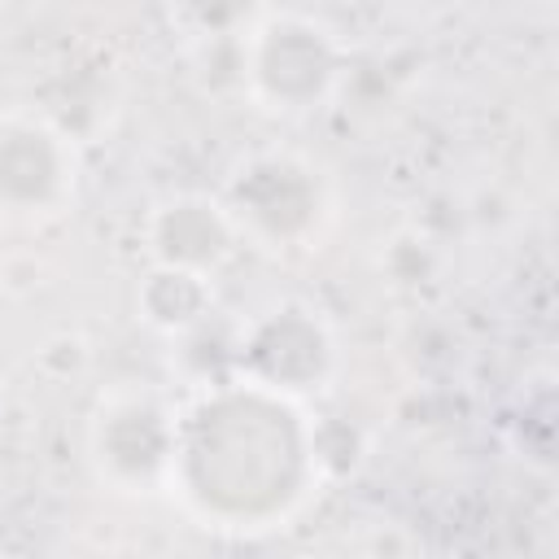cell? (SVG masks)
<instances>
[{"label":"cell","mask_w":559,"mask_h":559,"mask_svg":"<svg viewBox=\"0 0 559 559\" xmlns=\"http://www.w3.org/2000/svg\"><path fill=\"white\" fill-rule=\"evenodd\" d=\"M323 454L306 402L223 376L179 406L170 489L214 533L284 528L319 485Z\"/></svg>","instance_id":"obj_1"},{"label":"cell","mask_w":559,"mask_h":559,"mask_svg":"<svg viewBox=\"0 0 559 559\" xmlns=\"http://www.w3.org/2000/svg\"><path fill=\"white\" fill-rule=\"evenodd\" d=\"M79 144L48 109L13 105L0 114V218L39 227L79 197Z\"/></svg>","instance_id":"obj_6"},{"label":"cell","mask_w":559,"mask_h":559,"mask_svg":"<svg viewBox=\"0 0 559 559\" xmlns=\"http://www.w3.org/2000/svg\"><path fill=\"white\" fill-rule=\"evenodd\" d=\"M341 345L332 323L306 301H275L258 310L231 349V376L271 389L293 402H310L332 389Z\"/></svg>","instance_id":"obj_5"},{"label":"cell","mask_w":559,"mask_h":559,"mask_svg":"<svg viewBox=\"0 0 559 559\" xmlns=\"http://www.w3.org/2000/svg\"><path fill=\"white\" fill-rule=\"evenodd\" d=\"M240 236L218 201V192H170L144 214V253L153 266L192 271L201 280H218L236 258Z\"/></svg>","instance_id":"obj_7"},{"label":"cell","mask_w":559,"mask_h":559,"mask_svg":"<svg viewBox=\"0 0 559 559\" xmlns=\"http://www.w3.org/2000/svg\"><path fill=\"white\" fill-rule=\"evenodd\" d=\"M349 70L345 39L314 13L262 9L236 39V83L271 118H310L328 109Z\"/></svg>","instance_id":"obj_2"},{"label":"cell","mask_w":559,"mask_h":559,"mask_svg":"<svg viewBox=\"0 0 559 559\" xmlns=\"http://www.w3.org/2000/svg\"><path fill=\"white\" fill-rule=\"evenodd\" d=\"M214 310V280H201L192 271L153 266L135 284V314L162 332V336H188L197 332Z\"/></svg>","instance_id":"obj_8"},{"label":"cell","mask_w":559,"mask_h":559,"mask_svg":"<svg viewBox=\"0 0 559 559\" xmlns=\"http://www.w3.org/2000/svg\"><path fill=\"white\" fill-rule=\"evenodd\" d=\"M0 4H4V0H0Z\"/></svg>","instance_id":"obj_10"},{"label":"cell","mask_w":559,"mask_h":559,"mask_svg":"<svg viewBox=\"0 0 559 559\" xmlns=\"http://www.w3.org/2000/svg\"><path fill=\"white\" fill-rule=\"evenodd\" d=\"M179 406L148 384H114L87 419V463L114 493L153 498L170 489Z\"/></svg>","instance_id":"obj_4"},{"label":"cell","mask_w":559,"mask_h":559,"mask_svg":"<svg viewBox=\"0 0 559 559\" xmlns=\"http://www.w3.org/2000/svg\"><path fill=\"white\" fill-rule=\"evenodd\" d=\"M262 0H166V17L188 48L236 44L262 17Z\"/></svg>","instance_id":"obj_9"},{"label":"cell","mask_w":559,"mask_h":559,"mask_svg":"<svg viewBox=\"0 0 559 559\" xmlns=\"http://www.w3.org/2000/svg\"><path fill=\"white\" fill-rule=\"evenodd\" d=\"M218 201L240 236V245L266 253L314 249L336 214L328 170L297 148H249L227 166Z\"/></svg>","instance_id":"obj_3"}]
</instances>
